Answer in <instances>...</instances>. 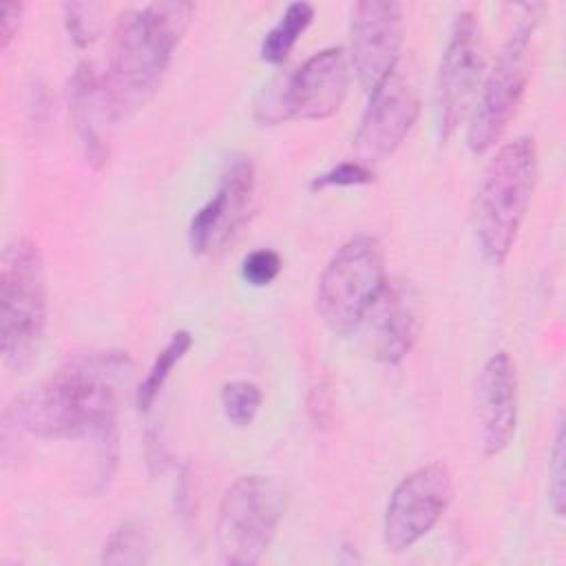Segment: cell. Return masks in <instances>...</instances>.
Masks as SVG:
<instances>
[{
    "mask_svg": "<svg viewBox=\"0 0 566 566\" xmlns=\"http://www.w3.org/2000/svg\"><path fill=\"white\" fill-rule=\"evenodd\" d=\"M133 363L124 352H91L71 358L20 396L15 422L38 438H93L115 453V420Z\"/></svg>",
    "mask_w": 566,
    "mask_h": 566,
    "instance_id": "1",
    "label": "cell"
},
{
    "mask_svg": "<svg viewBox=\"0 0 566 566\" xmlns=\"http://www.w3.org/2000/svg\"><path fill=\"white\" fill-rule=\"evenodd\" d=\"M192 15V2L175 0L150 2L122 15L102 73L115 119L133 115L157 93Z\"/></svg>",
    "mask_w": 566,
    "mask_h": 566,
    "instance_id": "2",
    "label": "cell"
},
{
    "mask_svg": "<svg viewBox=\"0 0 566 566\" xmlns=\"http://www.w3.org/2000/svg\"><path fill=\"white\" fill-rule=\"evenodd\" d=\"M537 175L535 139L528 135L504 142L486 161L471 210L473 232L484 259L506 261L526 217Z\"/></svg>",
    "mask_w": 566,
    "mask_h": 566,
    "instance_id": "3",
    "label": "cell"
},
{
    "mask_svg": "<svg viewBox=\"0 0 566 566\" xmlns=\"http://www.w3.org/2000/svg\"><path fill=\"white\" fill-rule=\"evenodd\" d=\"M46 329V274L38 245L24 237L7 243L0 263V349L11 371H24Z\"/></svg>",
    "mask_w": 566,
    "mask_h": 566,
    "instance_id": "4",
    "label": "cell"
},
{
    "mask_svg": "<svg viewBox=\"0 0 566 566\" xmlns=\"http://www.w3.org/2000/svg\"><path fill=\"white\" fill-rule=\"evenodd\" d=\"M385 254L371 234L347 239L316 283V312L338 336L354 334L385 287Z\"/></svg>",
    "mask_w": 566,
    "mask_h": 566,
    "instance_id": "5",
    "label": "cell"
},
{
    "mask_svg": "<svg viewBox=\"0 0 566 566\" xmlns=\"http://www.w3.org/2000/svg\"><path fill=\"white\" fill-rule=\"evenodd\" d=\"M513 31L500 46L491 69L484 73L478 99L469 115L467 146L482 155L486 153L511 124L531 75V40L537 24V7H522Z\"/></svg>",
    "mask_w": 566,
    "mask_h": 566,
    "instance_id": "6",
    "label": "cell"
},
{
    "mask_svg": "<svg viewBox=\"0 0 566 566\" xmlns=\"http://www.w3.org/2000/svg\"><path fill=\"white\" fill-rule=\"evenodd\" d=\"M349 75L347 51L327 46L263 88L254 104V117L263 126L287 119H327L340 108Z\"/></svg>",
    "mask_w": 566,
    "mask_h": 566,
    "instance_id": "7",
    "label": "cell"
},
{
    "mask_svg": "<svg viewBox=\"0 0 566 566\" xmlns=\"http://www.w3.org/2000/svg\"><path fill=\"white\" fill-rule=\"evenodd\" d=\"M285 511L281 486L265 475L237 478L221 497L214 539L219 562L230 566L256 564L268 551Z\"/></svg>",
    "mask_w": 566,
    "mask_h": 566,
    "instance_id": "8",
    "label": "cell"
},
{
    "mask_svg": "<svg viewBox=\"0 0 566 566\" xmlns=\"http://www.w3.org/2000/svg\"><path fill=\"white\" fill-rule=\"evenodd\" d=\"M484 80V42L471 11L455 15L436 77V133L449 139L471 115Z\"/></svg>",
    "mask_w": 566,
    "mask_h": 566,
    "instance_id": "9",
    "label": "cell"
},
{
    "mask_svg": "<svg viewBox=\"0 0 566 566\" xmlns=\"http://www.w3.org/2000/svg\"><path fill=\"white\" fill-rule=\"evenodd\" d=\"M451 493V475L440 462H429L407 473L394 486L385 509V546L391 553H400L420 542L447 511Z\"/></svg>",
    "mask_w": 566,
    "mask_h": 566,
    "instance_id": "10",
    "label": "cell"
},
{
    "mask_svg": "<svg viewBox=\"0 0 566 566\" xmlns=\"http://www.w3.org/2000/svg\"><path fill=\"white\" fill-rule=\"evenodd\" d=\"M405 13L394 0L356 2L349 18L347 60L358 84L371 93L389 75L402 49Z\"/></svg>",
    "mask_w": 566,
    "mask_h": 566,
    "instance_id": "11",
    "label": "cell"
},
{
    "mask_svg": "<svg viewBox=\"0 0 566 566\" xmlns=\"http://www.w3.org/2000/svg\"><path fill=\"white\" fill-rule=\"evenodd\" d=\"M420 104L413 86L398 73L369 93L367 108L354 135V155L371 166L391 157L416 124Z\"/></svg>",
    "mask_w": 566,
    "mask_h": 566,
    "instance_id": "12",
    "label": "cell"
},
{
    "mask_svg": "<svg viewBox=\"0 0 566 566\" xmlns=\"http://www.w3.org/2000/svg\"><path fill=\"white\" fill-rule=\"evenodd\" d=\"M254 164L248 155L228 157L217 192L208 199L188 223V243L195 254L221 248L248 219L254 195Z\"/></svg>",
    "mask_w": 566,
    "mask_h": 566,
    "instance_id": "13",
    "label": "cell"
},
{
    "mask_svg": "<svg viewBox=\"0 0 566 566\" xmlns=\"http://www.w3.org/2000/svg\"><path fill=\"white\" fill-rule=\"evenodd\" d=\"M517 427V371L506 352H495L475 380V433L484 455L502 453Z\"/></svg>",
    "mask_w": 566,
    "mask_h": 566,
    "instance_id": "14",
    "label": "cell"
},
{
    "mask_svg": "<svg viewBox=\"0 0 566 566\" xmlns=\"http://www.w3.org/2000/svg\"><path fill=\"white\" fill-rule=\"evenodd\" d=\"M363 325H367L371 356L385 365H398L420 332L418 290L405 279L387 281Z\"/></svg>",
    "mask_w": 566,
    "mask_h": 566,
    "instance_id": "15",
    "label": "cell"
},
{
    "mask_svg": "<svg viewBox=\"0 0 566 566\" xmlns=\"http://www.w3.org/2000/svg\"><path fill=\"white\" fill-rule=\"evenodd\" d=\"M69 108L86 161L102 168L108 159L111 126L117 119L106 99L102 75L88 62L77 64L69 80Z\"/></svg>",
    "mask_w": 566,
    "mask_h": 566,
    "instance_id": "16",
    "label": "cell"
},
{
    "mask_svg": "<svg viewBox=\"0 0 566 566\" xmlns=\"http://www.w3.org/2000/svg\"><path fill=\"white\" fill-rule=\"evenodd\" d=\"M312 20L314 7L310 2H290L279 20L265 31L259 46V57L268 64H283Z\"/></svg>",
    "mask_w": 566,
    "mask_h": 566,
    "instance_id": "17",
    "label": "cell"
},
{
    "mask_svg": "<svg viewBox=\"0 0 566 566\" xmlns=\"http://www.w3.org/2000/svg\"><path fill=\"white\" fill-rule=\"evenodd\" d=\"M190 347H192V336L188 329H179L168 338V343L155 356L153 365L148 367V374L144 376V380L139 382V387L135 391V402H137L139 411H148L155 405V400H157L159 391L164 389L168 376L172 374L175 365H179V360L188 354Z\"/></svg>",
    "mask_w": 566,
    "mask_h": 566,
    "instance_id": "18",
    "label": "cell"
},
{
    "mask_svg": "<svg viewBox=\"0 0 566 566\" xmlns=\"http://www.w3.org/2000/svg\"><path fill=\"white\" fill-rule=\"evenodd\" d=\"M150 555V537L137 522H122L106 539L102 564H146Z\"/></svg>",
    "mask_w": 566,
    "mask_h": 566,
    "instance_id": "19",
    "label": "cell"
},
{
    "mask_svg": "<svg viewBox=\"0 0 566 566\" xmlns=\"http://www.w3.org/2000/svg\"><path fill=\"white\" fill-rule=\"evenodd\" d=\"M219 398L223 416L237 427H248L256 418L261 407V389L252 380L226 382Z\"/></svg>",
    "mask_w": 566,
    "mask_h": 566,
    "instance_id": "20",
    "label": "cell"
},
{
    "mask_svg": "<svg viewBox=\"0 0 566 566\" xmlns=\"http://www.w3.org/2000/svg\"><path fill=\"white\" fill-rule=\"evenodd\" d=\"M374 181V168L358 161V159H349V161H340L323 172H318L310 188L312 190H325V188H336V186H363Z\"/></svg>",
    "mask_w": 566,
    "mask_h": 566,
    "instance_id": "21",
    "label": "cell"
},
{
    "mask_svg": "<svg viewBox=\"0 0 566 566\" xmlns=\"http://www.w3.org/2000/svg\"><path fill=\"white\" fill-rule=\"evenodd\" d=\"M548 458H551L548 460V500H551V509L555 511V515L562 517L564 502H566V469H564L566 449H564V422L562 420L557 424L553 449H551Z\"/></svg>",
    "mask_w": 566,
    "mask_h": 566,
    "instance_id": "22",
    "label": "cell"
},
{
    "mask_svg": "<svg viewBox=\"0 0 566 566\" xmlns=\"http://www.w3.org/2000/svg\"><path fill=\"white\" fill-rule=\"evenodd\" d=\"M281 256L276 250L270 248H256L252 250L243 263H241V276L252 287H265L270 285L279 272H281Z\"/></svg>",
    "mask_w": 566,
    "mask_h": 566,
    "instance_id": "23",
    "label": "cell"
},
{
    "mask_svg": "<svg viewBox=\"0 0 566 566\" xmlns=\"http://www.w3.org/2000/svg\"><path fill=\"white\" fill-rule=\"evenodd\" d=\"M64 22L71 40L77 46H86L97 38L99 31V20H97V7L95 4H84V2H71L64 4Z\"/></svg>",
    "mask_w": 566,
    "mask_h": 566,
    "instance_id": "24",
    "label": "cell"
},
{
    "mask_svg": "<svg viewBox=\"0 0 566 566\" xmlns=\"http://www.w3.org/2000/svg\"><path fill=\"white\" fill-rule=\"evenodd\" d=\"M22 11L24 7L20 2H4L2 11H0V46L2 51H7L11 46V42L15 40L18 31H20V22H22Z\"/></svg>",
    "mask_w": 566,
    "mask_h": 566,
    "instance_id": "25",
    "label": "cell"
}]
</instances>
